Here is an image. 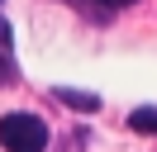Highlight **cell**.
<instances>
[{
	"instance_id": "6da1fadb",
	"label": "cell",
	"mask_w": 157,
	"mask_h": 152,
	"mask_svg": "<svg viewBox=\"0 0 157 152\" xmlns=\"http://www.w3.org/2000/svg\"><path fill=\"white\" fill-rule=\"evenodd\" d=\"M0 147L5 152H43L48 147V124L29 109L0 114Z\"/></svg>"
},
{
	"instance_id": "3957f363",
	"label": "cell",
	"mask_w": 157,
	"mask_h": 152,
	"mask_svg": "<svg viewBox=\"0 0 157 152\" xmlns=\"http://www.w3.org/2000/svg\"><path fill=\"white\" fill-rule=\"evenodd\" d=\"M128 128H138V133H157V104H138V109L128 114Z\"/></svg>"
},
{
	"instance_id": "277c9868",
	"label": "cell",
	"mask_w": 157,
	"mask_h": 152,
	"mask_svg": "<svg viewBox=\"0 0 157 152\" xmlns=\"http://www.w3.org/2000/svg\"><path fill=\"white\" fill-rule=\"evenodd\" d=\"M14 81H19V71H14V62H10V52L0 48V90H5V86H14Z\"/></svg>"
},
{
	"instance_id": "5b68a950",
	"label": "cell",
	"mask_w": 157,
	"mask_h": 152,
	"mask_svg": "<svg viewBox=\"0 0 157 152\" xmlns=\"http://www.w3.org/2000/svg\"><path fill=\"white\" fill-rule=\"evenodd\" d=\"M100 5H105V10H128L133 0H100Z\"/></svg>"
},
{
	"instance_id": "7a4b0ae2",
	"label": "cell",
	"mask_w": 157,
	"mask_h": 152,
	"mask_svg": "<svg viewBox=\"0 0 157 152\" xmlns=\"http://www.w3.org/2000/svg\"><path fill=\"white\" fill-rule=\"evenodd\" d=\"M57 95L62 104H67V109H81V114H90V109H100V95H90V90H67V86H57Z\"/></svg>"
}]
</instances>
